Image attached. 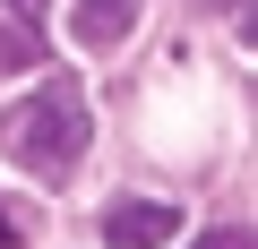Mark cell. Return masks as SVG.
<instances>
[{
  "mask_svg": "<svg viewBox=\"0 0 258 249\" xmlns=\"http://www.w3.org/2000/svg\"><path fill=\"white\" fill-rule=\"evenodd\" d=\"M0 155L9 163H26L35 181H69L78 172V155H86V112H78V86H43V95H26V103H9L0 112Z\"/></svg>",
  "mask_w": 258,
  "mask_h": 249,
  "instance_id": "1",
  "label": "cell"
},
{
  "mask_svg": "<svg viewBox=\"0 0 258 249\" xmlns=\"http://www.w3.org/2000/svg\"><path fill=\"white\" fill-rule=\"evenodd\" d=\"M181 232V206H164V198H120V206H103V240L112 249H164Z\"/></svg>",
  "mask_w": 258,
  "mask_h": 249,
  "instance_id": "2",
  "label": "cell"
},
{
  "mask_svg": "<svg viewBox=\"0 0 258 249\" xmlns=\"http://www.w3.org/2000/svg\"><path fill=\"white\" fill-rule=\"evenodd\" d=\"M129 26H138V0H78V43L86 52H112Z\"/></svg>",
  "mask_w": 258,
  "mask_h": 249,
  "instance_id": "3",
  "label": "cell"
},
{
  "mask_svg": "<svg viewBox=\"0 0 258 249\" xmlns=\"http://www.w3.org/2000/svg\"><path fill=\"white\" fill-rule=\"evenodd\" d=\"M0 60H9V69H26L35 52H26V35H0Z\"/></svg>",
  "mask_w": 258,
  "mask_h": 249,
  "instance_id": "4",
  "label": "cell"
},
{
  "mask_svg": "<svg viewBox=\"0 0 258 249\" xmlns=\"http://www.w3.org/2000/svg\"><path fill=\"white\" fill-rule=\"evenodd\" d=\"M189 249H249V232H207V240H189Z\"/></svg>",
  "mask_w": 258,
  "mask_h": 249,
  "instance_id": "5",
  "label": "cell"
},
{
  "mask_svg": "<svg viewBox=\"0 0 258 249\" xmlns=\"http://www.w3.org/2000/svg\"><path fill=\"white\" fill-rule=\"evenodd\" d=\"M9 9H18V18H26V26H43V0H9Z\"/></svg>",
  "mask_w": 258,
  "mask_h": 249,
  "instance_id": "6",
  "label": "cell"
},
{
  "mask_svg": "<svg viewBox=\"0 0 258 249\" xmlns=\"http://www.w3.org/2000/svg\"><path fill=\"white\" fill-rule=\"evenodd\" d=\"M0 249H18V223H9V215H0Z\"/></svg>",
  "mask_w": 258,
  "mask_h": 249,
  "instance_id": "7",
  "label": "cell"
}]
</instances>
